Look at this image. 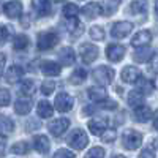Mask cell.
<instances>
[{"mask_svg":"<svg viewBox=\"0 0 158 158\" xmlns=\"http://www.w3.org/2000/svg\"><path fill=\"white\" fill-rule=\"evenodd\" d=\"M67 142H68L70 147H73V149H76V150H82L87 144H89V138H87V135H85L84 130H79V128H77V130H73V131H71V135L68 136Z\"/></svg>","mask_w":158,"mask_h":158,"instance_id":"6da1fadb","label":"cell"},{"mask_svg":"<svg viewBox=\"0 0 158 158\" xmlns=\"http://www.w3.org/2000/svg\"><path fill=\"white\" fill-rule=\"evenodd\" d=\"M122 142L128 150H136L142 144V135L135 131V130H127L122 135Z\"/></svg>","mask_w":158,"mask_h":158,"instance_id":"7a4b0ae2","label":"cell"},{"mask_svg":"<svg viewBox=\"0 0 158 158\" xmlns=\"http://www.w3.org/2000/svg\"><path fill=\"white\" fill-rule=\"evenodd\" d=\"M94 79L100 85H109L112 82V79H114V70L101 65V67L94 70Z\"/></svg>","mask_w":158,"mask_h":158,"instance_id":"3957f363","label":"cell"},{"mask_svg":"<svg viewBox=\"0 0 158 158\" xmlns=\"http://www.w3.org/2000/svg\"><path fill=\"white\" fill-rule=\"evenodd\" d=\"M59 43V36L54 32H46L38 36V49L40 51H49Z\"/></svg>","mask_w":158,"mask_h":158,"instance_id":"277c9868","label":"cell"},{"mask_svg":"<svg viewBox=\"0 0 158 158\" xmlns=\"http://www.w3.org/2000/svg\"><path fill=\"white\" fill-rule=\"evenodd\" d=\"M56 109L59 112H68L73 109V104H74V100L71 95H68L67 92H60V94L56 97Z\"/></svg>","mask_w":158,"mask_h":158,"instance_id":"5b68a950","label":"cell"},{"mask_svg":"<svg viewBox=\"0 0 158 158\" xmlns=\"http://www.w3.org/2000/svg\"><path fill=\"white\" fill-rule=\"evenodd\" d=\"M133 30V24L128 22V21H120V22H115L111 29V35L114 38H125L131 33Z\"/></svg>","mask_w":158,"mask_h":158,"instance_id":"8992f818","label":"cell"},{"mask_svg":"<svg viewBox=\"0 0 158 158\" xmlns=\"http://www.w3.org/2000/svg\"><path fill=\"white\" fill-rule=\"evenodd\" d=\"M89 130L92 135L101 136L104 131L108 130V118L106 117H95L89 122Z\"/></svg>","mask_w":158,"mask_h":158,"instance_id":"52a82bcc","label":"cell"},{"mask_svg":"<svg viewBox=\"0 0 158 158\" xmlns=\"http://www.w3.org/2000/svg\"><path fill=\"white\" fill-rule=\"evenodd\" d=\"M81 57L85 63H94V60L98 57V48L92 43H84L81 46Z\"/></svg>","mask_w":158,"mask_h":158,"instance_id":"ba28073f","label":"cell"},{"mask_svg":"<svg viewBox=\"0 0 158 158\" xmlns=\"http://www.w3.org/2000/svg\"><path fill=\"white\" fill-rule=\"evenodd\" d=\"M68 127H70L68 118H57V120L49 123V131H51V135H54V136H62L65 131L68 130Z\"/></svg>","mask_w":158,"mask_h":158,"instance_id":"9c48e42d","label":"cell"},{"mask_svg":"<svg viewBox=\"0 0 158 158\" xmlns=\"http://www.w3.org/2000/svg\"><path fill=\"white\" fill-rule=\"evenodd\" d=\"M125 56V48L122 44H109L106 48V57L111 62H118Z\"/></svg>","mask_w":158,"mask_h":158,"instance_id":"30bf717a","label":"cell"},{"mask_svg":"<svg viewBox=\"0 0 158 158\" xmlns=\"http://www.w3.org/2000/svg\"><path fill=\"white\" fill-rule=\"evenodd\" d=\"M122 81L123 82H128V84H133V82H138L139 77H141V71L136 68V67H125L122 70Z\"/></svg>","mask_w":158,"mask_h":158,"instance_id":"8fae6325","label":"cell"},{"mask_svg":"<svg viewBox=\"0 0 158 158\" xmlns=\"http://www.w3.org/2000/svg\"><path fill=\"white\" fill-rule=\"evenodd\" d=\"M152 41V33L150 30H141L138 32L133 40H131V44H133L135 48H141V46H147L149 43Z\"/></svg>","mask_w":158,"mask_h":158,"instance_id":"7c38bea8","label":"cell"},{"mask_svg":"<svg viewBox=\"0 0 158 158\" xmlns=\"http://www.w3.org/2000/svg\"><path fill=\"white\" fill-rule=\"evenodd\" d=\"M22 74H24V70L19 67V65H11L5 73V79H6L8 84H16L18 81H21Z\"/></svg>","mask_w":158,"mask_h":158,"instance_id":"4fadbf2b","label":"cell"},{"mask_svg":"<svg viewBox=\"0 0 158 158\" xmlns=\"http://www.w3.org/2000/svg\"><path fill=\"white\" fill-rule=\"evenodd\" d=\"M3 11H5V15H6L8 18H11V19L19 18V16H21V13H22V3L18 2V0L8 2V3H5Z\"/></svg>","mask_w":158,"mask_h":158,"instance_id":"5bb4252c","label":"cell"},{"mask_svg":"<svg viewBox=\"0 0 158 158\" xmlns=\"http://www.w3.org/2000/svg\"><path fill=\"white\" fill-rule=\"evenodd\" d=\"M33 147L38 153H48L49 152V147H51V142L48 139V136L44 135H38L33 138Z\"/></svg>","mask_w":158,"mask_h":158,"instance_id":"9a60e30c","label":"cell"},{"mask_svg":"<svg viewBox=\"0 0 158 158\" xmlns=\"http://www.w3.org/2000/svg\"><path fill=\"white\" fill-rule=\"evenodd\" d=\"M87 97L95 103H101L103 100L108 98V90L103 87H90L87 90Z\"/></svg>","mask_w":158,"mask_h":158,"instance_id":"2e32d148","label":"cell"},{"mask_svg":"<svg viewBox=\"0 0 158 158\" xmlns=\"http://www.w3.org/2000/svg\"><path fill=\"white\" fill-rule=\"evenodd\" d=\"M76 60V56H74V51L71 48H63L60 52H59V62L65 67H70L73 65Z\"/></svg>","mask_w":158,"mask_h":158,"instance_id":"e0dca14e","label":"cell"},{"mask_svg":"<svg viewBox=\"0 0 158 158\" xmlns=\"http://www.w3.org/2000/svg\"><path fill=\"white\" fill-rule=\"evenodd\" d=\"M41 71L43 74L46 76H59L60 74V65L56 63V62H52V60H44L41 63Z\"/></svg>","mask_w":158,"mask_h":158,"instance_id":"ac0fdd59","label":"cell"},{"mask_svg":"<svg viewBox=\"0 0 158 158\" xmlns=\"http://www.w3.org/2000/svg\"><path fill=\"white\" fill-rule=\"evenodd\" d=\"M32 6L40 16L51 15V2L49 0H32Z\"/></svg>","mask_w":158,"mask_h":158,"instance_id":"d6986e66","label":"cell"},{"mask_svg":"<svg viewBox=\"0 0 158 158\" xmlns=\"http://www.w3.org/2000/svg\"><path fill=\"white\" fill-rule=\"evenodd\" d=\"M82 15L89 19L92 18H97L100 15H103V10H101V5L97 3V2H92V3H87L84 8H82Z\"/></svg>","mask_w":158,"mask_h":158,"instance_id":"ffe728a7","label":"cell"},{"mask_svg":"<svg viewBox=\"0 0 158 158\" xmlns=\"http://www.w3.org/2000/svg\"><path fill=\"white\" fill-rule=\"evenodd\" d=\"M150 117H152V109L149 106H144V104H141V106L135 108V118L138 122L144 123V122H147L150 120Z\"/></svg>","mask_w":158,"mask_h":158,"instance_id":"44dd1931","label":"cell"},{"mask_svg":"<svg viewBox=\"0 0 158 158\" xmlns=\"http://www.w3.org/2000/svg\"><path fill=\"white\" fill-rule=\"evenodd\" d=\"M15 111L21 115H25L32 111V101H30V97L29 98H22V100H18L16 104H15Z\"/></svg>","mask_w":158,"mask_h":158,"instance_id":"7402d4cb","label":"cell"},{"mask_svg":"<svg viewBox=\"0 0 158 158\" xmlns=\"http://www.w3.org/2000/svg\"><path fill=\"white\" fill-rule=\"evenodd\" d=\"M36 112L41 118H49L52 112H54V108H52V104L49 101H40L36 106Z\"/></svg>","mask_w":158,"mask_h":158,"instance_id":"603a6c76","label":"cell"},{"mask_svg":"<svg viewBox=\"0 0 158 158\" xmlns=\"http://www.w3.org/2000/svg\"><path fill=\"white\" fill-rule=\"evenodd\" d=\"M15 130V122L6 115H0V133L2 135H10Z\"/></svg>","mask_w":158,"mask_h":158,"instance_id":"cb8c5ba5","label":"cell"},{"mask_svg":"<svg viewBox=\"0 0 158 158\" xmlns=\"http://www.w3.org/2000/svg\"><path fill=\"white\" fill-rule=\"evenodd\" d=\"M68 32L73 35V36H77V35H81L84 32V27H82V24L77 21V18H68Z\"/></svg>","mask_w":158,"mask_h":158,"instance_id":"d4e9b609","label":"cell"},{"mask_svg":"<svg viewBox=\"0 0 158 158\" xmlns=\"http://www.w3.org/2000/svg\"><path fill=\"white\" fill-rule=\"evenodd\" d=\"M152 56H153V54H152V49H150V48L141 46V48L135 52V60L139 62V63H142V62H147Z\"/></svg>","mask_w":158,"mask_h":158,"instance_id":"484cf974","label":"cell"},{"mask_svg":"<svg viewBox=\"0 0 158 158\" xmlns=\"http://www.w3.org/2000/svg\"><path fill=\"white\" fill-rule=\"evenodd\" d=\"M142 100H144V94H141V92L136 89V90H131L128 94V104L133 108H138L142 104Z\"/></svg>","mask_w":158,"mask_h":158,"instance_id":"4316f807","label":"cell"},{"mask_svg":"<svg viewBox=\"0 0 158 158\" xmlns=\"http://www.w3.org/2000/svg\"><path fill=\"white\" fill-rule=\"evenodd\" d=\"M130 11L133 13V15H146L147 2L146 0H135V2L130 5Z\"/></svg>","mask_w":158,"mask_h":158,"instance_id":"83f0119b","label":"cell"},{"mask_svg":"<svg viewBox=\"0 0 158 158\" xmlns=\"http://www.w3.org/2000/svg\"><path fill=\"white\" fill-rule=\"evenodd\" d=\"M85 77H87V73L84 68H77L73 71V74L70 76V82L74 84V85H79V84H82L85 81Z\"/></svg>","mask_w":158,"mask_h":158,"instance_id":"f1b7e54d","label":"cell"},{"mask_svg":"<svg viewBox=\"0 0 158 158\" xmlns=\"http://www.w3.org/2000/svg\"><path fill=\"white\" fill-rule=\"evenodd\" d=\"M21 94L24 97H32L35 94V84L30 81V79H25V81L21 82Z\"/></svg>","mask_w":158,"mask_h":158,"instance_id":"f546056e","label":"cell"},{"mask_svg":"<svg viewBox=\"0 0 158 158\" xmlns=\"http://www.w3.org/2000/svg\"><path fill=\"white\" fill-rule=\"evenodd\" d=\"M138 90L144 95H150L152 90H153V84L150 81H147V79H139L138 81Z\"/></svg>","mask_w":158,"mask_h":158,"instance_id":"4dcf8cb0","label":"cell"},{"mask_svg":"<svg viewBox=\"0 0 158 158\" xmlns=\"http://www.w3.org/2000/svg\"><path fill=\"white\" fill-rule=\"evenodd\" d=\"M79 15V6L74 3H68L63 6V16L65 18H77Z\"/></svg>","mask_w":158,"mask_h":158,"instance_id":"1f68e13d","label":"cell"},{"mask_svg":"<svg viewBox=\"0 0 158 158\" xmlns=\"http://www.w3.org/2000/svg\"><path fill=\"white\" fill-rule=\"evenodd\" d=\"M11 152L13 153H18V155H25V153L29 152V142H25V141L16 142L15 146L11 147Z\"/></svg>","mask_w":158,"mask_h":158,"instance_id":"d6a6232c","label":"cell"},{"mask_svg":"<svg viewBox=\"0 0 158 158\" xmlns=\"http://www.w3.org/2000/svg\"><path fill=\"white\" fill-rule=\"evenodd\" d=\"M27 46H29V38L25 35H18L15 38V49L16 51H24Z\"/></svg>","mask_w":158,"mask_h":158,"instance_id":"836d02e7","label":"cell"},{"mask_svg":"<svg viewBox=\"0 0 158 158\" xmlns=\"http://www.w3.org/2000/svg\"><path fill=\"white\" fill-rule=\"evenodd\" d=\"M118 5H120V0H106V3H104V15L111 16L118 8Z\"/></svg>","mask_w":158,"mask_h":158,"instance_id":"e575fe53","label":"cell"},{"mask_svg":"<svg viewBox=\"0 0 158 158\" xmlns=\"http://www.w3.org/2000/svg\"><path fill=\"white\" fill-rule=\"evenodd\" d=\"M90 36L97 40V41H103L104 40V30L101 25H94V27L90 29Z\"/></svg>","mask_w":158,"mask_h":158,"instance_id":"d590c367","label":"cell"},{"mask_svg":"<svg viewBox=\"0 0 158 158\" xmlns=\"http://www.w3.org/2000/svg\"><path fill=\"white\" fill-rule=\"evenodd\" d=\"M54 90H56V82H54V81H44V82H43L41 92H43L44 95H51Z\"/></svg>","mask_w":158,"mask_h":158,"instance_id":"8d00e7d4","label":"cell"},{"mask_svg":"<svg viewBox=\"0 0 158 158\" xmlns=\"http://www.w3.org/2000/svg\"><path fill=\"white\" fill-rule=\"evenodd\" d=\"M11 100V95L6 89H0V106H8Z\"/></svg>","mask_w":158,"mask_h":158,"instance_id":"74e56055","label":"cell"},{"mask_svg":"<svg viewBox=\"0 0 158 158\" xmlns=\"http://www.w3.org/2000/svg\"><path fill=\"white\" fill-rule=\"evenodd\" d=\"M85 158H104V150L101 147H94V149L89 150Z\"/></svg>","mask_w":158,"mask_h":158,"instance_id":"f35d334b","label":"cell"},{"mask_svg":"<svg viewBox=\"0 0 158 158\" xmlns=\"http://www.w3.org/2000/svg\"><path fill=\"white\" fill-rule=\"evenodd\" d=\"M101 138H103V141L104 142H112V141H115V138H117V133H115V130H111V128H108L104 133L101 135Z\"/></svg>","mask_w":158,"mask_h":158,"instance_id":"ab89813d","label":"cell"},{"mask_svg":"<svg viewBox=\"0 0 158 158\" xmlns=\"http://www.w3.org/2000/svg\"><path fill=\"white\" fill-rule=\"evenodd\" d=\"M10 36V30L6 25H0V46H2L3 43H6V40Z\"/></svg>","mask_w":158,"mask_h":158,"instance_id":"60d3db41","label":"cell"},{"mask_svg":"<svg viewBox=\"0 0 158 158\" xmlns=\"http://www.w3.org/2000/svg\"><path fill=\"white\" fill-rule=\"evenodd\" d=\"M54 158H74V153L70 152V150H67V149H60V150L56 152Z\"/></svg>","mask_w":158,"mask_h":158,"instance_id":"b9f144b4","label":"cell"},{"mask_svg":"<svg viewBox=\"0 0 158 158\" xmlns=\"http://www.w3.org/2000/svg\"><path fill=\"white\" fill-rule=\"evenodd\" d=\"M101 108H104V109H115L117 108V103L114 101V100H103L101 101Z\"/></svg>","mask_w":158,"mask_h":158,"instance_id":"7bdbcfd3","label":"cell"},{"mask_svg":"<svg viewBox=\"0 0 158 158\" xmlns=\"http://www.w3.org/2000/svg\"><path fill=\"white\" fill-rule=\"evenodd\" d=\"M150 68L153 71H158V52L155 56H152V60H150Z\"/></svg>","mask_w":158,"mask_h":158,"instance_id":"ee69618b","label":"cell"},{"mask_svg":"<svg viewBox=\"0 0 158 158\" xmlns=\"http://www.w3.org/2000/svg\"><path fill=\"white\" fill-rule=\"evenodd\" d=\"M5 149H6V139L5 136H0V156L5 155Z\"/></svg>","mask_w":158,"mask_h":158,"instance_id":"f6af8a7d","label":"cell"},{"mask_svg":"<svg viewBox=\"0 0 158 158\" xmlns=\"http://www.w3.org/2000/svg\"><path fill=\"white\" fill-rule=\"evenodd\" d=\"M5 62H6V57L3 52H0V76H2L3 70H5Z\"/></svg>","mask_w":158,"mask_h":158,"instance_id":"bcb514c9","label":"cell"},{"mask_svg":"<svg viewBox=\"0 0 158 158\" xmlns=\"http://www.w3.org/2000/svg\"><path fill=\"white\" fill-rule=\"evenodd\" d=\"M139 158H156V156H155V153H152L150 150H144V152L139 155Z\"/></svg>","mask_w":158,"mask_h":158,"instance_id":"7dc6e473","label":"cell"},{"mask_svg":"<svg viewBox=\"0 0 158 158\" xmlns=\"http://www.w3.org/2000/svg\"><path fill=\"white\" fill-rule=\"evenodd\" d=\"M153 128L158 130V111H156L155 115H153Z\"/></svg>","mask_w":158,"mask_h":158,"instance_id":"c3c4849f","label":"cell"},{"mask_svg":"<svg viewBox=\"0 0 158 158\" xmlns=\"http://www.w3.org/2000/svg\"><path fill=\"white\" fill-rule=\"evenodd\" d=\"M155 15L158 16V0H156V2H155Z\"/></svg>","mask_w":158,"mask_h":158,"instance_id":"681fc988","label":"cell"},{"mask_svg":"<svg viewBox=\"0 0 158 158\" xmlns=\"http://www.w3.org/2000/svg\"><path fill=\"white\" fill-rule=\"evenodd\" d=\"M153 85L158 89V74H156V77H155V81H153Z\"/></svg>","mask_w":158,"mask_h":158,"instance_id":"f907efd6","label":"cell"},{"mask_svg":"<svg viewBox=\"0 0 158 158\" xmlns=\"http://www.w3.org/2000/svg\"><path fill=\"white\" fill-rule=\"evenodd\" d=\"M112 158H127V156H123V155H114Z\"/></svg>","mask_w":158,"mask_h":158,"instance_id":"816d5d0a","label":"cell"},{"mask_svg":"<svg viewBox=\"0 0 158 158\" xmlns=\"http://www.w3.org/2000/svg\"><path fill=\"white\" fill-rule=\"evenodd\" d=\"M54 2H56V3H59V2H65V0H54Z\"/></svg>","mask_w":158,"mask_h":158,"instance_id":"f5cc1de1","label":"cell"}]
</instances>
